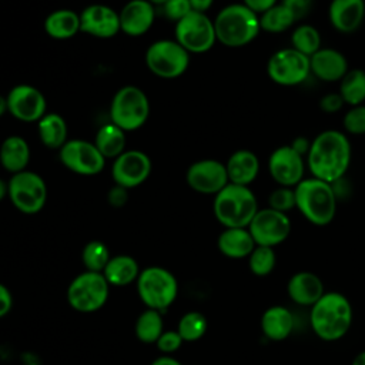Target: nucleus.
<instances>
[{
  "label": "nucleus",
  "instance_id": "f257e3e1",
  "mask_svg": "<svg viewBox=\"0 0 365 365\" xmlns=\"http://www.w3.org/2000/svg\"><path fill=\"white\" fill-rule=\"evenodd\" d=\"M309 173L314 178L329 184L341 180L351 164V144L348 137L338 130L319 133L307 153Z\"/></svg>",
  "mask_w": 365,
  "mask_h": 365
},
{
  "label": "nucleus",
  "instance_id": "f03ea898",
  "mask_svg": "<svg viewBox=\"0 0 365 365\" xmlns=\"http://www.w3.org/2000/svg\"><path fill=\"white\" fill-rule=\"evenodd\" d=\"M354 311L349 299L336 291L325 292L309 309L312 332L322 341L334 342L346 335Z\"/></svg>",
  "mask_w": 365,
  "mask_h": 365
},
{
  "label": "nucleus",
  "instance_id": "7ed1b4c3",
  "mask_svg": "<svg viewBox=\"0 0 365 365\" xmlns=\"http://www.w3.org/2000/svg\"><path fill=\"white\" fill-rule=\"evenodd\" d=\"M217 41L227 47L250 44L259 33V16L242 3L228 4L214 19Z\"/></svg>",
  "mask_w": 365,
  "mask_h": 365
},
{
  "label": "nucleus",
  "instance_id": "20e7f679",
  "mask_svg": "<svg viewBox=\"0 0 365 365\" xmlns=\"http://www.w3.org/2000/svg\"><path fill=\"white\" fill-rule=\"evenodd\" d=\"M295 207L314 225H328L336 212V194L332 184L318 178H304L295 188Z\"/></svg>",
  "mask_w": 365,
  "mask_h": 365
},
{
  "label": "nucleus",
  "instance_id": "39448f33",
  "mask_svg": "<svg viewBox=\"0 0 365 365\" xmlns=\"http://www.w3.org/2000/svg\"><path fill=\"white\" fill-rule=\"evenodd\" d=\"M258 210V202L251 188L232 182H228L215 194L212 204L217 221L225 228H248Z\"/></svg>",
  "mask_w": 365,
  "mask_h": 365
},
{
  "label": "nucleus",
  "instance_id": "423d86ee",
  "mask_svg": "<svg viewBox=\"0 0 365 365\" xmlns=\"http://www.w3.org/2000/svg\"><path fill=\"white\" fill-rule=\"evenodd\" d=\"M140 299L147 308L164 312L178 295V281L163 267H147L135 281Z\"/></svg>",
  "mask_w": 365,
  "mask_h": 365
},
{
  "label": "nucleus",
  "instance_id": "0eeeda50",
  "mask_svg": "<svg viewBox=\"0 0 365 365\" xmlns=\"http://www.w3.org/2000/svg\"><path fill=\"white\" fill-rule=\"evenodd\" d=\"M110 295V284L103 272L83 271L70 282L67 301L70 307L81 314H91L103 308Z\"/></svg>",
  "mask_w": 365,
  "mask_h": 365
},
{
  "label": "nucleus",
  "instance_id": "6e6552de",
  "mask_svg": "<svg viewBox=\"0 0 365 365\" xmlns=\"http://www.w3.org/2000/svg\"><path fill=\"white\" fill-rule=\"evenodd\" d=\"M150 101L137 86H124L113 97L110 106L111 123L124 131L140 128L148 118Z\"/></svg>",
  "mask_w": 365,
  "mask_h": 365
},
{
  "label": "nucleus",
  "instance_id": "1a4fd4ad",
  "mask_svg": "<svg viewBox=\"0 0 365 365\" xmlns=\"http://www.w3.org/2000/svg\"><path fill=\"white\" fill-rule=\"evenodd\" d=\"M7 197L23 214H37L47 200V185L43 177L34 171H20L7 181Z\"/></svg>",
  "mask_w": 365,
  "mask_h": 365
},
{
  "label": "nucleus",
  "instance_id": "9d476101",
  "mask_svg": "<svg viewBox=\"0 0 365 365\" xmlns=\"http://www.w3.org/2000/svg\"><path fill=\"white\" fill-rule=\"evenodd\" d=\"M145 64L160 78H177L188 68L190 53L177 40H158L147 48Z\"/></svg>",
  "mask_w": 365,
  "mask_h": 365
},
{
  "label": "nucleus",
  "instance_id": "9b49d317",
  "mask_svg": "<svg viewBox=\"0 0 365 365\" xmlns=\"http://www.w3.org/2000/svg\"><path fill=\"white\" fill-rule=\"evenodd\" d=\"M175 40L194 54L208 51L217 41L214 20L205 13L190 11L185 17L175 23Z\"/></svg>",
  "mask_w": 365,
  "mask_h": 365
},
{
  "label": "nucleus",
  "instance_id": "f8f14e48",
  "mask_svg": "<svg viewBox=\"0 0 365 365\" xmlns=\"http://www.w3.org/2000/svg\"><path fill=\"white\" fill-rule=\"evenodd\" d=\"M268 77L279 86H297L311 74L309 57L298 50L281 48L275 51L267 63Z\"/></svg>",
  "mask_w": 365,
  "mask_h": 365
},
{
  "label": "nucleus",
  "instance_id": "ddd939ff",
  "mask_svg": "<svg viewBox=\"0 0 365 365\" xmlns=\"http://www.w3.org/2000/svg\"><path fill=\"white\" fill-rule=\"evenodd\" d=\"M248 230L257 245L274 248L288 238L291 221L285 212L268 207L257 211Z\"/></svg>",
  "mask_w": 365,
  "mask_h": 365
},
{
  "label": "nucleus",
  "instance_id": "4468645a",
  "mask_svg": "<svg viewBox=\"0 0 365 365\" xmlns=\"http://www.w3.org/2000/svg\"><path fill=\"white\" fill-rule=\"evenodd\" d=\"M58 155L66 168L80 175L98 174L106 165V158L96 144L86 140H67Z\"/></svg>",
  "mask_w": 365,
  "mask_h": 365
},
{
  "label": "nucleus",
  "instance_id": "2eb2a0df",
  "mask_svg": "<svg viewBox=\"0 0 365 365\" xmlns=\"http://www.w3.org/2000/svg\"><path fill=\"white\" fill-rule=\"evenodd\" d=\"M268 171L279 187L295 188L304 180V155L295 151L291 145L278 147L268 158Z\"/></svg>",
  "mask_w": 365,
  "mask_h": 365
},
{
  "label": "nucleus",
  "instance_id": "dca6fc26",
  "mask_svg": "<svg viewBox=\"0 0 365 365\" xmlns=\"http://www.w3.org/2000/svg\"><path fill=\"white\" fill-rule=\"evenodd\" d=\"M6 100L7 111L23 123L38 121L46 114V97L34 86L17 84L9 91Z\"/></svg>",
  "mask_w": 365,
  "mask_h": 365
},
{
  "label": "nucleus",
  "instance_id": "f3484780",
  "mask_svg": "<svg viewBox=\"0 0 365 365\" xmlns=\"http://www.w3.org/2000/svg\"><path fill=\"white\" fill-rule=\"evenodd\" d=\"M151 173L150 157L140 150L123 151L114 158L111 175L117 185L124 188H134L143 184Z\"/></svg>",
  "mask_w": 365,
  "mask_h": 365
},
{
  "label": "nucleus",
  "instance_id": "a211bd4d",
  "mask_svg": "<svg viewBox=\"0 0 365 365\" xmlns=\"http://www.w3.org/2000/svg\"><path fill=\"white\" fill-rule=\"evenodd\" d=\"M185 180L194 191L214 195L230 182L225 164L210 158L192 163L187 170Z\"/></svg>",
  "mask_w": 365,
  "mask_h": 365
},
{
  "label": "nucleus",
  "instance_id": "6ab92c4d",
  "mask_svg": "<svg viewBox=\"0 0 365 365\" xmlns=\"http://www.w3.org/2000/svg\"><path fill=\"white\" fill-rule=\"evenodd\" d=\"M80 30L98 38H110L120 31V16L106 4H90L80 13Z\"/></svg>",
  "mask_w": 365,
  "mask_h": 365
},
{
  "label": "nucleus",
  "instance_id": "aec40b11",
  "mask_svg": "<svg viewBox=\"0 0 365 365\" xmlns=\"http://www.w3.org/2000/svg\"><path fill=\"white\" fill-rule=\"evenodd\" d=\"M120 16V30L137 37L147 33L154 23V4L148 0H130L124 4Z\"/></svg>",
  "mask_w": 365,
  "mask_h": 365
},
{
  "label": "nucleus",
  "instance_id": "412c9836",
  "mask_svg": "<svg viewBox=\"0 0 365 365\" xmlns=\"http://www.w3.org/2000/svg\"><path fill=\"white\" fill-rule=\"evenodd\" d=\"M287 292L292 302L301 307H312L324 294L322 279L311 271H298L291 275L287 284Z\"/></svg>",
  "mask_w": 365,
  "mask_h": 365
},
{
  "label": "nucleus",
  "instance_id": "4be33fe9",
  "mask_svg": "<svg viewBox=\"0 0 365 365\" xmlns=\"http://www.w3.org/2000/svg\"><path fill=\"white\" fill-rule=\"evenodd\" d=\"M329 21L339 33H354L365 19V0H332Z\"/></svg>",
  "mask_w": 365,
  "mask_h": 365
},
{
  "label": "nucleus",
  "instance_id": "5701e85b",
  "mask_svg": "<svg viewBox=\"0 0 365 365\" xmlns=\"http://www.w3.org/2000/svg\"><path fill=\"white\" fill-rule=\"evenodd\" d=\"M311 73L322 81H341L348 71L345 56L335 48H319L309 57Z\"/></svg>",
  "mask_w": 365,
  "mask_h": 365
},
{
  "label": "nucleus",
  "instance_id": "b1692460",
  "mask_svg": "<svg viewBox=\"0 0 365 365\" xmlns=\"http://www.w3.org/2000/svg\"><path fill=\"white\" fill-rule=\"evenodd\" d=\"M295 319L284 305L268 307L261 317V331L269 341H284L294 331Z\"/></svg>",
  "mask_w": 365,
  "mask_h": 365
},
{
  "label": "nucleus",
  "instance_id": "393cba45",
  "mask_svg": "<svg viewBox=\"0 0 365 365\" xmlns=\"http://www.w3.org/2000/svg\"><path fill=\"white\" fill-rule=\"evenodd\" d=\"M225 168L230 182L248 187L259 173V160L250 150H237L230 155Z\"/></svg>",
  "mask_w": 365,
  "mask_h": 365
},
{
  "label": "nucleus",
  "instance_id": "a878e982",
  "mask_svg": "<svg viewBox=\"0 0 365 365\" xmlns=\"http://www.w3.org/2000/svg\"><path fill=\"white\" fill-rule=\"evenodd\" d=\"M217 247L222 255L240 259L250 257L257 244L248 228H225L218 235Z\"/></svg>",
  "mask_w": 365,
  "mask_h": 365
},
{
  "label": "nucleus",
  "instance_id": "bb28decb",
  "mask_svg": "<svg viewBox=\"0 0 365 365\" xmlns=\"http://www.w3.org/2000/svg\"><path fill=\"white\" fill-rule=\"evenodd\" d=\"M30 161V147L20 135L4 138L0 145V163L3 168L11 174L24 171Z\"/></svg>",
  "mask_w": 365,
  "mask_h": 365
},
{
  "label": "nucleus",
  "instance_id": "cd10ccee",
  "mask_svg": "<svg viewBox=\"0 0 365 365\" xmlns=\"http://www.w3.org/2000/svg\"><path fill=\"white\" fill-rule=\"evenodd\" d=\"M103 275L110 285L125 287L137 281L140 275L138 262L130 255H115L111 257L103 269Z\"/></svg>",
  "mask_w": 365,
  "mask_h": 365
},
{
  "label": "nucleus",
  "instance_id": "c85d7f7f",
  "mask_svg": "<svg viewBox=\"0 0 365 365\" xmlns=\"http://www.w3.org/2000/svg\"><path fill=\"white\" fill-rule=\"evenodd\" d=\"M46 33L57 40H66L76 36L80 30V14L68 9L51 11L44 20Z\"/></svg>",
  "mask_w": 365,
  "mask_h": 365
},
{
  "label": "nucleus",
  "instance_id": "c756f323",
  "mask_svg": "<svg viewBox=\"0 0 365 365\" xmlns=\"http://www.w3.org/2000/svg\"><path fill=\"white\" fill-rule=\"evenodd\" d=\"M37 123L38 137L46 147L60 150L67 143V124L60 114H44Z\"/></svg>",
  "mask_w": 365,
  "mask_h": 365
},
{
  "label": "nucleus",
  "instance_id": "7c9ffc66",
  "mask_svg": "<svg viewBox=\"0 0 365 365\" xmlns=\"http://www.w3.org/2000/svg\"><path fill=\"white\" fill-rule=\"evenodd\" d=\"M94 144L104 158H117L125 147V131L121 130L114 123L104 124L98 128Z\"/></svg>",
  "mask_w": 365,
  "mask_h": 365
},
{
  "label": "nucleus",
  "instance_id": "2f4dec72",
  "mask_svg": "<svg viewBox=\"0 0 365 365\" xmlns=\"http://www.w3.org/2000/svg\"><path fill=\"white\" fill-rule=\"evenodd\" d=\"M135 336L143 344H155L160 335L164 332L163 315L157 309H144L135 321Z\"/></svg>",
  "mask_w": 365,
  "mask_h": 365
},
{
  "label": "nucleus",
  "instance_id": "473e14b6",
  "mask_svg": "<svg viewBox=\"0 0 365 365\" xmlns=\"http://www.w3.org/2000/svg\"><path fill=\"white\" fill-rule=\"evenodd\" d=\"M339 94L345 104L361 106L365 101V71L361 68L348 70L341 80Z\"/></svg>",
  "mask_w": 365,
  "mask_h": 365
},
{
  "label": "nucleus",
  "instance_id": "72a5a7b5",
  "mask_svg": "<svg viewBox=\"0 0 365 365\" xmlns=\"http://www.w3.org/2000/svg\"><path fill=\"white\" fill-rule=\"evenodd\" d=\"M295 21L297 20L294 14L282 3L272 6L271 9H268L259 16L261 30L267 33H274V34L288 30L289 27L294 26Z\"/></svg>",
  "mask_w": 365,
  "mask_h": 365
},
{
  "label": "nucleus",
  "instance_id": "f704fd0d",
  "mask_svg": "<svg viewBox=\"0 0 365 365\" xmlns=\"http://www.w3.org/2000/svg\"><path fill=\"white\" fill-rule=\"evenodd\" d=\"M208 322L204 314L198 311L185 312L177 325V332L181 335L184 342H194L204 336L207 332Z\"/></svg>",
  "mask_w": 365,
  "mask_h": 365
},
{
  "label": "nucleus",
  "instance_id": "c9c22d12",
  "mask_svg": "<svg viewBox=\"0 0 365 365\" xmlns=\"http://www.w3.org/2000/svg\"><path fill=\"white\" fill-rule=\"evenodd\" d=\"M292 48L311 57L321 48V34L311 24L298 26L291 36Z\"/></svg>",
  "mask_w": 365,
  "mask_h": 365
},
{
  "label": "nucleus",
  "instance_id": "e433bc0d",
  "mask_svg": "<svg viewBox=\"0 0 365 365\" xmlns=\"http://www.w3.org/2000/svg\"><path fill=\"white\" fill-rule=\"evenodd\" d=\"M110 258L111 255L108 247L100 240H93L87 242L81 251V261L86 267V271L103 272Z\"/></svg>",
  "mask_w": 365,
  "mask_h": 365
},
{
  "label": "nucleus",
  "instance_id": "4c0bfd02",
  "mask_svg": "<svg viewBox=\"0 0 365 365\" xmlns=\"http://www.w3.org/2000/svg\"><path fill=\"white\" fill-rule=\"evenodd\" d=\"M277 264V255L274 248L257 245L248 257V267L251 272L257 277L269 275Z\"/></svg>",
  "mask_w": 365,
  "mask_h": 365
},
{
  "label": "nucleus",
  "instance_id": "58836bf2",
  "mask_svg": "<svg viewBox=\"0 0 365 365\" xmlns=\"http://www.w3.org/2000/svg\"><path fill=\"white\" fill-rule=\"evenodd\" d=\"M344 128L346 133L354 135L365 134V106H354L351 107L342 120Z\"/></svg>",
  "mask_w": 365,
  "mask_h": 365
},
{
  "label": "nucleus",
  "instance_id": "ea45409f",
  "mask_svg": "<svg viewBox=\"0 0 365 365\" xmlns=\"http://www.w3.org/2000/svg\"><path fill=\"white\" fill-rule=\"evenodd\" d=\"M269 208L285 212L295 207V190L289 187H279L274 190L268 197Z\"/></svg>",
  "mask_w": 365,
  "mask_h": 365
},
{
  "label": "nucleus",
  "instance_id": "a19ab883",
  "mask_svg": "<svg viewBox=\"0 0 365 365\" xmlns=\"http://www.w3.org/2000/svg\"><path fill=\"white\" fill-rule=\"evenodd\" d=\"M163 11L168 20L177 23L192 11V7L190 0H167L163 4Z\"/></svg>",
  "mask_w": 365,
  "mask_h": 365
},
{
  "label": "nucleus",
  "instance_id": "79ce46f5",
  "mask_svg": "<svg viewBox=\"0 0 365 365\" xmlns=\"http://www.w3.org/2000/svg\"><path fill=\"white\" fill-rule=\"evenodd\" d=\"M182 342L184 341H182L181 335L177 332V329H170V331H164L160 335L155 345H157L158 351H161L164 355H168V354L178 351L181 348Z\"/></svg>",
  "mask_w": 365,
  "mask_h": 365
},
{
  "label": "nucleus",
  "instance_id": "37998d69",
  "mask_svg": "<svg viewBox=\"0 0 365 365\" xmlns=\"http://www.w3.org/2000/svg\"><path fill=\"white\" fill-rule=\"evenodd\" d=\"M314 0H282V4L294 14L295 20L304 19L312 6Z\"/></svg>",
  "mask_w": 365,
  "mask_h": 365
},
{
  "label": "nucleus",
  "instance_id": "c03bdc74",
  "mask_svg": "<svg viewBox=\"0 0 365 365\" xmlns=\"http://www.w3.org/2000/svg\"><path fill=\"white\" fill-rule=\"evenodd\" d=\"M344 100L341 97L339 93H329V94H325L321 101H319V107L322 111L325 113H336L342 108L344 106Z\"/></svg>",
  "mask_w": 365,
  "mask_h": 365
},
{
  "label": "nucleus",
  "instance_id": "a18cd8bd",
  "mask_svg": "<svg viewBox=\"0 0 365 365\" xmlns=\"http://www.w3.org/2000/svg\"><path fill=\"white\" fill-rule=\"evenodd\" d=\"M107 200L108 202L113 205V207H123L127 200H128V192H127V188L121 187V185H114L110 191H108V195H107Z\"/></svg>",
  "mask_w": 365,
  "mask_h": 365
},
{
  "label": "nucleus",
  "instance_id": "49530a36",
  "mask_svg": "<svg viewBox=\"0 0 365 365\" xmlns=\"http://www.w3.org/2000/svg\"><path fill=\"white\" fill-rule=\"evenodd\" d=\"M13 307V297L10 289L0 282V318L7 315Z\"/></svg>",
  "mask_w": 365,
  "mask_h": 365
},
{
  "label": "nucleus",
  "instance_id": "de8ad7c7",
  "mask_svg": "<svg viewBox=\"0 0 365 365\" xmlns=\"http://www.w3.org/2000/svg\"><path fill=\"white\" fill-rule=\"evenodd\" d=\"M242 4H245L248 9H251L257 14H262L268 9L277 4V0H242Z\"/></svg>",
  "mask_w": 365,
  "mask_h": 365
},
{
  "label": "nucleus",
  "instance_id": "09e8293b",
  "mask_svg": "<svg viewBox=\"0 0 365 365\" xmlns=\"http://www.w3.org/2000/svg\"><path fill=\"white\" fill-rule=\"evenodd\" d=\"M309 145H311V141H308L305 137H297V138L292 141V144H291V147H292L295 151H298L301 155H305V154L308 153Z\"/></svg>",
  "mask_w": 365,
  "mask_h": 365
},
{
  "label": "nucleus",
  "instance_id": "8fccbe9b",
  "mask_svg": "<svg viewBox=\"0 0 365 365\" xmlns=\"http://www.w3.org/2000/svg\"><path fill=\"white\" fill-rule=\"evenodd\" d=\"M191 7L194 11H201L205 13L214 3V0H190Z\"/></svg>",
  "mask_w": 365,
  "mask_h": 365
},
{
  "label": "nucleus",
  "instance_id": "3c124183",
  "mask_svg": "<svg viewBox=\"0 0 365 365\" xmlns=\"http://www.w3.org/2000/svg\"><path fill=\"white\" fill-rule=\"evenodd\" d=\"M151 365H182L178 359L170 356V355H161L158 358H155Z\"/></svg>",
  "mask_w": 365,
  "mask_h": 365
},
{
  "label": "nucleus",
  "instance_id": "603ef678",
  "mask_svg": "<svg viewBox=\"0 0 365 365\" xmlns=\"http://www.w3.org/2000/svg\"><path fill=\"white\" fill-rule=\"evenodd\" d=\"M351 365H365V351H361L359 354H356Z\"/></svg>",
  "mask_w": 365,
  "mask_h": 365
},
{
  "label": "nucleus",
  "instance_id": "864d4df0",
  "mask_svg": "<svg viewBox=\"0 0 365 365\" xmlns=\"http://www.w3.org/2000/svg\"><path fill=\"white\" fill-rule=\"evenodd\" d=\"M7 191H9V188H7V182H6L4 180H1V178H0V201H3V200H4V197L7 195Z\"/></svg>",
  "mask_w": 365,
  "mask_h": 365
},
{
  "label": "nucleus",
  "instance_id": "5fc2aeb1",
  "mask_svg": "<svg viewBox=\"0 0 365 365\" xmlns=\"http://www.w3.org/2000/svg\"><path fill=\"white\" fill-rule=\"evenodd\" d=\"M7 111V100L0 94V117Z\"/></svg>",
  "mask_w": 365,
  "mask_h": 365
},
{
  "label": "nucleus",
  "instance_id": "6e6d98bb",
  "mask_svg": "<svg viewBox=\"0 0 365 365\" xmlns=\"http://www.w3.org/2000/svg\"><path fill=\"white\" fill-rule=\"evenodd\" d=\"M151 4H158V6H163L167 0H148Z\"/></svg>",
  "mask_w": 365,
  "mask_h": 365
}]
</instances>
